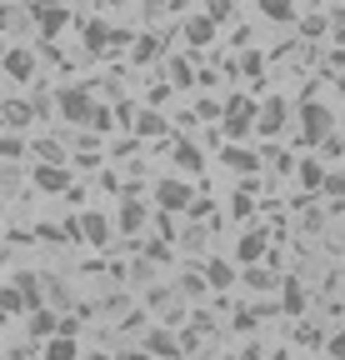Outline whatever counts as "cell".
<instances>
[{"mask_svg": "<svg viewBox=\"0 0 345 360\" xmlns=\"http://www.w3.org/2000/svg\"><path fill=\"white\" fill-rule=\"evenodd\" d=\"M330 130H335L330 105H325V101H315L311 90H306V96H300V146H320Z\"/></svg>", "mask_w": 345, "mask_h": 360, "instance_id": "6da1fadb", "label": "cell"}, {"mask_svg": "<svg viewBox=\"0 0 345 360\" xmlns=\"http://www.w3.org/2000/svg\"><path fill=\"white\" fill-rule=\"evenodd\" d=\"M155 205H160L165 215H185V210L195 205V186H190V180H181V175L155 180Z\"/></svg>", "mask_w": 345, "mask_h": 360, "instance_id": "7a4b0ae2", "label": "cell"}, {"mask_svg": "<svg viewBox=\"0 0 345 360\" xmlns=\"http://www.w3.org/2000/svg\"><path fill=\"white\" fill-rule=\"evenodd\" d=\"M56 110H60V120L65 125H91V110H96V101H91V90H80V85H65L60 96H56Z\"/></svg>", "mask_w": 345, "mask_h": 360, "instance_id": "3957f363", "label": "cell"}, {"mask_svg": "<svg viewBox=\"0 0 345 360\" xmlns=\"http://www.w3.org/2000/svg\"><path fill=\"white\" fill-rule=\"evenodd\" d=\"M141 350H145L150 360H181V355H185V350H181V335L170 330V326H150L145 340H141Z\"/></svg>", "mask_w": 345, "mask_h": 360, "instance_id": "277c9868", "label": "cell"}, {"mask_svg": "<svg viewBox=\"0 0 345 360\" xmlns=\"http://www.w3.org/2000/svg\"><path fill=\"white\" fill-rule=\"evenodd\" d=\"M25 20H35V25H40V35H46V40H56V35H60V30L75 20V15H70L65 6H46V0H35Z\"/></svg>", "mask_w": 345, "mask_h": 360, "instance_id": "5b68a950", "label": "cell"}, {"mask_svg": "<svg viewBox=\"0 0 345 360\" xmlns=\"http://www.w3.org/2000/svg\"><path fill=\"white\" fill-rule=\"evenodd\" d=\"M80 240H85V245H100V250H110V240H115V225H110V215H100V210H80Z\"/></svg>", "mask_w": 345, "mask_h": 360, "instance_id": "8992f818", "label": "cell"}, {"mask_svg": "<svg viewBox=\"0 0 345 360\" xmlns=\"http://www.w3.org/2000/svg\"><path fill=\"white\" fill-rule=\"evenodd\" d=\"M30 180H35V191H46V195H65L75 186L70 165H30Z\"/></svg>", "mask_w": 345, "mask_h": 360, "instance_id": "52a82bcc", "label": "cell"}, {"mask_svg": "<svg viewBox=\"0 0 345 360\" xmlns=\"http://www.w3.org/2000/svg\"><path fill=\"white\" fill-rule=\"evenodd\" d=\"M285 120H290L285 96H271V101H261V110H255V130H261V135H271V141L285 130Z\"/></svg>", "mask_w": 345, "mask_h": 360, "instance_id": "ba28073f", "label": "cell"}, {"mask_svg": "<svg viewBox=\"0 0 345 360\" xmlns=\"http://www.w3.org/2000/svg\"><path fill=\"white\" fill-rule=\"evenodd\" d=\"M136 141H176V130H170V120L150 105L136 110Z\"/></svg>", "mask_w": 345, "mask_h": 360, "instance_id": "9c48e42d", "label": "cell"}, {"mask_svg": "<svg viewBox=\"0 0 345 360\" xmlns=\"http://www.w3.org/2000/svg\"><path fill=\"white\" fill-rule=\"evenodd\" d=\"M80 40H85V51H91V56L115 51V30H110V20H85V25H80Z\"/></svg>", "mask_w": 345, "mask_h": 360, "instance_id": "30bf717a", "label": "cell"}, {"mask_svg": "<svg viewBox=\"0 0 345 360\" xmlns=\"http://www.w3.org/2000/svg\"><path fill=\"white\" fill-rule=\"evenodd\" d=\"M25 330H30L35 340H51V335L60 330V315H56L51 305H35V310H25Z\"/></svg>", "mask_w": 345, "mask_h": 360, "instance_id": "8fae6325", "label": "cell"}, {"mask_svg": "<svg viewBox=\"0 0 345 360\" xmlns=\"http://www.w3.org/2000/svg\"><path fill=\"white\" fill-rule=\"evenodd\" d=\"M266 255H271V236H266V231L240 236V245H235V260H240V265H261Z\"/></svg>", "mask_w": 345, "mask_h": 360, "instance_id": "7c38bea8", "label": "cell"}, {"mask_svg": "<svg viewBox=\"0 0 345 360\" xmlns=\"http://www.w3.org/2000/svg\"><path fill=\"white\" fill-rule=\"evenodd\" d=\"M145 220H150L145 200H125L120 215H115V231H120V236H141V231H145Z\"/></svg>", "mask_w": 345, "mask_h": 360, "instance_id": "4fadbf2b", "label": "cell"}, {"mask_svg": "<svg viewBox=\"0 0 345 360\" xmlns=\"http://www.w3.org/2000/svg\"><path fill=\"white\" fill-rule=\"evenodd\" d=\"M185 51H205V45L215 40V35H221V25H215L210 15H195V20H185Z\"/></svg>", "mask_w": 345, "mask_h": 360, "instance_id": "5bb4252c", "label": "cell"}, {"mask_svg": "<svg viewBox=\"0 0 345 360\" xmlns=\"http://www.w3.org/2000/svg\"><path fill=\"white\" fill-rule=\"evenodd\" d=\"M30 120H35L30 101H0V125L6 130H30Z\"/></svg>", "mask_w": 345, "mask_h": 360, "instance_id": "9a60e30c", "label": "cell"}, {"mask_svg": "<svg viewBox=\"0 0 345 360\" xmlns=\"http://www.w3.org/2000/svg\"><path fill=\"white\" fill-rule=\"evenodd\" d=\"M295 180H300V191H306V195H315L325 186V160L320 155H306V160L295 165Z\"/></svg>", "mask_w": 345, "mask_h": 360, "instance_id": "2e32d148", "label": "cell"}, {"mask_svg": "<svg viewBox=\"0 0 345 360\" xmlns=\"http://www.w3.org/2000/svg\"><path fill=\"white\" fill-rule=\"evenodd\" d=\"M200 270H205V285H210V290H230V285H235V265L221 260V255H210Z\"/></svg>", "mask_w": 345, "mask_h": 360, "instance_id": "e0dca14e", "label": "cell"}, {"mask_svg": "<svg viewBox=\"0 0 345 360\" xmlns=\"http://www.w3.org/2000/svg\"><path fill=\"white\" fill-rule=\"evenodd\" d=\"M195 80V51H181L165 60V85H190Z\"/></svg>", "mask_w": 345, "mask_h": 360, "instance_id": "ac0fdd59", "label": "cell"}, {"mask_svg": "<svg viewBox=\"0 0 345 360\" xmlns=\"http://www.w3.org/2000/svg\"><path fill=\"white\" fill-rule=\"evenodd\" d=\"M221 160H226V170H235V175H255V170H261V155L245 150V146H226Z\"/></svg>", "mask_w": 345, "mask_h": 360, "instance_id": "d6986e66", "label": "cell"}, {"mask_svg": "<svg viewBox=\"0 0 345 360\" xmlns=\"http://www.w3.org/2000/svg\"><path fill=\"white\" fill-rule=\"evenodd\" d=\"M30 155H35V165H65V146L60 141H51V135H40V141H30Z\"/></svg>", "mask_w": 345, "mask_h": 360, "instance_id": "ffe728a7", "label": "cell"}, {"mask_svg": "<svg viewBox=\"0 0 345 360\" xmlns=\"http://www.w3.org/2000/svg\"><path fill=\"white\" fill-rule=\"evenodd\" d=\"M170 155H176V170H185V175H200V170H205V155H200L195 141H176V150H170Z\"/></svg>", "mask_w": 345, "mask_h": 360, "instance_id": "44dd1931", "label": "cell"}, {"mask_svg": "<svg viewBox=\"0 0 345 360\" xmlns=\"http://www.w3.org/2000/svg\"><path fill=\"white\" fill-rule=\"evenodd\" d=\"M280 305H285V315H306V305H311V295H306V285H300L295 276L280 285Z\"/></svg>", "mask_w": 345, "mask_h": 360, "instance_id": "7402d4cb", "label": "cell"}, {"mask_svg": "<svg viewBox=\"0 0 345 360\" xmlns=\"http://www.w3.org/2000/svg\"><path fill=\"white\" fill-rule=\"evenodd\" d=\"M6 75H11V80H30V75H35V56L20 51V45H15V51H6Z\"/></svg>", "mask_w": 345, "mask_h": 360, "instance_id": "603a6c76", "label": "cell"}, {"mask_svg": "<svg viewBox=\"0 0 345 360\" xmlns=\"http://www.w3.org/2000/svg\"><path fill=\"white\" fill-rule=\"evenodd\" d=\"M46 360H80V345H75V335L56 330V335L46 340Z\"/></svg>", "mask_w": 345, "mask_h": 360, "instance_id": "cb8c5ba5", "label": "cell"}, {"mask_svg": "<svg viewBox=\"0 0 345 360\" xmlns=\"http://www.w3.org/2000/svg\"><path fill=\"white\" fill-rule=\"evenodd\" d=\"M261 15L271 20V25H295L300 15H295V0H261Z\"/></svg>", "mask_w": 345, "mask_h": 360, "instance_id": "d4e9b609", "label": "cell"}, {"mask_svg": "<svg viewBox=\"0 0 345 360\" xmlns=\"http://www.w3.org/2000/svg\"><path fill=\"white\" fill-rule=\"evenodd\" d=\"M290 340H295L300 350H320V345H325V326H315V321H300Z\"/></svg>", "mask_w": 345, "mask_h": 360, "instance_id": "484cf974", "label": "cell"}, {"mask_svg": "<svg viewBox=\"0 0 345 360\" xmlns=\"http://www.w3.org/2000/svg\"><path fill=\"white\" fill-rule=\"evenodd\" d=\"M25 155H30V146L20 141L15 130H6V135H0V165H15V160H25Z\"/></svg>", "mask_w": 345, "mask_h": 360, "instance_id": "4316f807", "label": "cell"}, {"mask_svg": "<svg viewBox=\"0 0 345 360\" xmlns=\"http://www.w3.org/2000/svg\"><path fill=\"white\" fill-rule=\"evenodd\" d=\"M160 51H165V35H141V40H136V51H131V60L150 65V60H160Z\"/></svg>", "mask_w": 345, "mask_h": 360, "instance_id": "83f0119b", "label": "cell"}, {"mask_svg": "<svg viewBox=\"0 0 345 360\" xmlns=\"http://www.w3.org/2000/svg\"><path fill=\"white\" fill-rule=\"evenodd\" d=\"M245 285H250V290H261V295L275 290V270H266V265H245Z\"/></svg>", "mask_w": 345, "mask_h": 360, "instance_id": "f1b7e54d", "label": "cell"}, {"mask_svg": "<svg viewBox=\"0 0 345 360\" xmlns=\"http://www.w3.org/2000/svg\"><path fill=\"white\" fill-rule=\"evenodd\" d=\"M181 295H210V285H205V270H185V276H181Z\"/></svg>", "mask_w": 345, "mask_h": 360, "instance_id": "f546056e", "label": "cell"}, {"mask_svg": "<svg viewBox=\"0 0 345 360\" xmlns=\"http://www.w3.org/2000/svg\"><path fill=\"white\" fill-rule=\"evenodd\" d=\"M295 25H300V35H306V40L330 35V15H306V20H295Z\"/></svg>", "mask_w": 345, "mask_h": 360, "instance_id": "4dcf8cb0", "label": "cell"}, {"mask_svg": "<svg viewBox=\"0 0 345 360\" xmlns=\"http://www.w3.org/2000/svg\"><path fill=\"white\" fill-rule=\"evenodd\" d=\"M0 310H6V315H20V310H30V305H25V295H20L15 285H6V290H0Z\"/></svg>", "mask_w": 345, "mask_h": 360, "instance_id": "1f68e13d", "label": "cell"}, {"mask_svg": "<svg viewBox=\"0 0 345 360\" xmlns=\"http://www.w3.org/2000/svg\"><path fill=\"white\" fill-rule=\"evenodd\" d=\"M330 200H345V170H325V186H320Z\"/></svg>", "mask_w": 345, "mask_h": 360, "instance_id": "d6a6232c", "label": "cell"}, {"mask_svg": "<svg viewBox=\"0 0 345 360\" xmlns=\"http://www.w3.org/2000/svg\"><path fill=\"white\" fill-rule=\"evenodd\" d=\"M315 150H320V160H335V155H345V141H340V135L330 130V135H325V141H320Z\"/></svg>", "mask_w": 345, "mask_h": 360, "instance_id": "836d02e7", "label": "cell"}, {"mask_svg": "<svg viewBox=\"0 0 345 360\" xmlns=\"http://www.w3.org/2000/svg\"><path fill=\"white\" fill-rule=\"evenodd\" d=\"M110 125H115L110 105H96V110H91V125H85V130H110Z\"/></svg>", "mask_w": 345, "mask_h": 360, "instance_id": "e575fe53", "label": "cell"}, {"mask_svg": "<svg viewBox=\"0 0 345 360\" xmlns=\"http://www.w3.org/2000/svg\"><path fill=\"white\" fill-rule=\"evenodd\" d=\"M325 355H330V360H345V330L325 335Z\"/></svg>", "mask_w": 345, "mask_h": 360, "instance_id": "d590c367", "label": "cell"}, {"mask_svg": "<svg viewBox=\"0 0 345 360\" xmlns=\"http://www.w3.org/2000/svg\"><path fill=\"white\" fill-rule=\"evenodd\" d=\"M235 6H240V0H210V20L221 25V20H226V15H230Z\"/></svg>", "mask_w": 345, "mask_h": 360, "instance_id": "8d00e7d4", "label": "cell"}, {"mask_svg": "<svg viewBox=\"0 0 345 360\" xmlns=\"http://www.w3.org/2000/svg\"><path fill=\"white\" fill-rule=\"evenodd\" d=\"M165 101H170V85H155V90H145V105H150V110H160Z\"/></svg>", "mask_w": 345, "mask_h": 360, "instance_id": "74e56055", "label": "cell"}, {"mask_svg": "<svg viewBox=\"0 0 345 360\" xmlns=\"http://www.w3.org/2000/svg\"><path fill=\"white\" fill-rule=\"evenodd\" d=\"M145 260H150V265H155V260H170V245H165V240H150V245H145Z\"/></svg>", "mask_w": 345, "mask_h": 360, "instance_id": "f35d334b", "label": "cell"}, {"mask_svg": "<svg viewBox=\"0 0 345 360\" xmlns=\"http://www.w3.org/2000/svg\"><path fill=\"white\" fill-rule=\"evenodd\" d=\"M330 35H335V45H345V6L330 15Z\"/></svg>", "mask_w": 345, "mask_h": 360, "instance_id": "ab89813d", "label": "cell"}, {"mask_svg": "<svg viewBox=\"0 0 345 360\" xmlns=\"http://www.w3.org/2000/svg\"><path fill=\"white\" fill-rule=\"evenodd\" d=\"M235 70H245V75H261L266 65H261V56H255V51H250V56H240V65H235Z\"/></svg>", "mask_w": 345, "mask_h": 360, "instance_id": "60d3db41", "label": "cell"}, {"mask_svg": "<svg viewBox=\"0 0 345 360\" xmlns=\"http://www.w3.org/2000/svg\"><path fill=\"white\" fill-rule=\"evenodd\" d=\"M141 6H145V15H150V20H160V15L170 11V0H141Z\"/></svg>", "mask_w": 345, "mask_h": 360, "instance_id": "b9f144b4", "label": "cell"}, {"mask_svg": "<svg viewBox=\"0 0 345 360\" xmlns=\"http://www.w3.org/2000/svg\"><path fill=\"white\" fill-rule=\"evenodd\" d=\"M261 355H266V345H261V340H250V345H245L235 360H261Z\"/></svg>", "mask_w": 345, "mask_h": 360, "instance_id": "7bdbcfd3", "label": "cell"}, {"mask_svg": "<svg viewBox=\"0 0 345 360\" xmlns=\"http://www.w3.org/2000/svg\"><path fill=\"white\" fill-rule=\"evenodd\" d=\"M221 110H226L221 101H200V115H205V120H215V115H221Z\"/></svg>", "mask_w": 345, "mask_h": 360, "instance_id": "ee69618b", "label": "cell"}, {"mask_svg": "<svg viewBox=\"0 0 345 360\" xmlns=\"http://www.w3.org/2000/svg\"><path fill=\"white\" fill-rule=\"evenodd\" d=\"M330 70H345V45H335V51H330V60H325Z\"/></svg>", "mask_w": 345, "mask_h": 360, "instance_id": "f6af8a7d", "label": "cell"}, {"mask_svg": "<svg viewBox=\"0 0 345 360\" xmlns=\"http://www.w3.org/2000/svg\"><path fill=\"white\" fill-rule=\"evenodd\" d=\"M230 210H235V215H250V195H245V191H240V195H235V200H230Z\"/></svg>", "mask_w": 345, "mask_h": 360, "instance_id": "bcb514c9", "label": "cell"}, {"mask_svg": "<svg viewBox=\"0 0 345 360\" xmlns=\"http://www.w3.org/2000/svg\"><path fill=\"white\" fill-rule=\"evenodd\" d=\"M11 20H15V11L6 6V0H0V30H11Z\"/></svg>", "mask_w": 345, "mask_h": 360, "instance_id": "7dc6e473", "label": "cell"}, {"mask_svg": "<svg viewBox=\"0 0 345 360\" xmlns=\"http://www.w3.org/2000/svg\"><path fill=\"white\" fill-rule=\"evenodd\" d=\"M115 360H150V355H145V350H120Z\"/></svg>", "mask_w": 345, "mask_h": 360, "instance_id": "c3c4849f", "label": "cell"}, {"mask_svg": "<svg viewBox=\"0 0 345 360\" xmlns=\"http://www.w3.org/2000/svg\"><path fill=\"white\" fill-rule=\"evenodd\" d=\"M335 90H340V101H345V80H340V85H335Z\"/></svg>", "mask_w": 345, "mask_h": 360, "instance_id": "681fc988", "label": "cell"}, {"mask_svg": "<svg viewBox=\"0 0 345 360\" xmlns=\"http://www.w3.org/2000/svg\"><path fill=\"white\" fill-rule=\"evenodd\" d=\"M0 220H6V200H0Z\"/></svg>", "mask_w": 345, "mask_h": 360, "instance_id": "f907efd6", "label": "cell"}, {"mask_svg": "<svg viewBox=\"0 0 345 360\" xmlns=\"http://www.w3.org/2000/svg\"><path fill=\"white\" fill-rule=\"evenodd\" d=\"M91 360H110V355H91Z\"/></svg>", "mask_w": 345, "mask_h": 360, "instance_id": "816d5d0a", "label": "cell"}, {"mask_svg": "<svg viewBox=\"0 0 345 360\" xmlns=\"http://www.w3.org/2000/svg\"><path fill=\"white\" fill-rule=\"evenodd\" d=\"M0 135H6V125H0Z\"/></svg>", "mask_w": 345, "mask_h": 360, "instance_id": "f5cc1de1", "label": "cell"}]
</instances>
